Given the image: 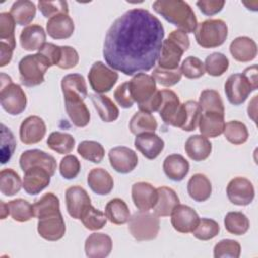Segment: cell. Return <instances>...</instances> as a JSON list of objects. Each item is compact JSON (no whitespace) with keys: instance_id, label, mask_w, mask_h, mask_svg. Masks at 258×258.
Here are the masks:
<instances>
[{"instance_id":"cell-1","label":"cell","mask_w":258,"mask_h":258,"mask_svg":"<svg viewBox=\"0 0 258 258\" xmlns=\"http://www.w3.org/2000/svg\"><path fill=\"white\" fill-rule=\"evenodd\" d=\"M164 28L160 20L143 8H132L112 23L103 56L113 70L126 76L148 72L160 55Z\"/></svg>"},{"instance_id":"cell-2","label":"cell","mask_w":258,"mask_h":258,"mask_svg":"<svg viewBox=\"0 0 258 258\" xmlns=\"http://www.w3.org/2000/svg\"><path fill=\"white\" fill-rule=\"evenodd\" d=\"M152 7L166 21L185 33H194L198 20L188 3L181 0H156Z\"/></svg>"},{"instance_id":"cell-3","label":"cell","mask_w":258,"mask_h":258,"mask_svg":"<svg viewBox=\"0 0 258 258\" xmlns=\"http://www.w3.org/2000/svg\"><path fill=\"white\" fill-rule=\"evenodd\" d=\"M189 47L187 33L180 29L171 31L166 39H163L158 67L165 70H175L178 68L182 54Z\"/></svg>"},{"instance_id":"cell-4","label":"cell","mask_w":258,"mask_h":258,"mask_svg":"<svg viewBox=\"0 0 258 258\" xmlns=\"http://www.w3.org/2000/svg\"><path fill=\"white\" fill-rule=\"evenodd\" d=\"M0 102L4 111L12 116L21 114L27 104L24 91L4 73L0 75Z\"/></svg>"},{"instance_id":"cell-5","label":"cell","mask_w":258,"mask_h":258,"mask_svg":"<svg viewBox=\"0 0 258 258\" xmlns=\"http://www.w3.org/2000/svg\"><path fill=\"white\" fill-rule=\"evenodd\" d=\"M48 60L40 53L28 54L18 63L20 83L26 87H35L44 82V75L50 68Z\"/></svg>"},{"instance_id":"cell-6","label":"cell","mask_w":258,"mask_h":258,"mask_svg":"<svg viewBox=\"0 0 258 258\" xmlns=\"http://www.w3.org/2000/svg\"><path fill=\"white\" fill-rule=\"evenodd\" d=\"M197 43L203 48H214L221 46L228 37V26L222 19H207L195 30Z\"/></svg>"},{"instance_id":"cell-7","label":"cell","mask_w":258,"mask_h":258,"mask_svg":"<svg viewBox=\"0 0 258 258\" xmlns=\"http://www.w3.org/2000/svg\"><path fill=\"white\" fill-rule=\"evenodd\" d=\"M159 228L158 216L149 211L136 212L129 219V232L139 242L155 239L158 235Z\"/></svg>"},{"instance_id":"cell-8","label":"cell","mask_w":258,"mask_h":258,"mask_svg":"<svg viewBox=\"0 0 258 258\" xmlns=\"http://www.w3.org/2000/svg\"><path fill=\"white\" fill-rule=\"evenodd\" d=\"M258 85L253 84L244 74H233L225 83V94L228 101L235 106L243 104L249 95L257 90Z\"/></svg>"},{"instance_id":"cell-9","label":"cell","mask_w":258,"mask_h":258,"mask_svg":"<svg viewBox=\"0 0 258 258\" xmlns=\"http://www.w3.org/2000/svg\"><path fill=\"white\" fill-rule=\"evenodd\" d=\"M118 78V74L102 61L94 62L88 74L90 86L97 94L109 92L117 83Z\"/></svg>"},{"instance_id":"cell-10","label":"cell","mask_w":258,"mask_h":258,"mask_svg":"<svg viewBox=\"0 0 258 258\" xmlns=\"http://www.w3.org/2000/svg\"><path fill=\"white\" fill-rule=\"evenodd\" d=\"M128 84L131 96L138 106L146 103L157 91L155 80L145 73L134 75Z\"/></svg>"},{"instance_id":"cell-11","label":"cell","mask_w":258,"mask_h":258,"mask_svg":"<svg viewBox=\"0 0 258 258\" xmlns=\"http://www.w3.org/2000/svg\"><path fill=\"white\" fill-rule=\"evenodd\" d=\"M19 165L23 172L31 167H41L47 170L51 176L56 170L55 158L40 149H29L22 152L19 158Z\"/></svg>"},{"instance_id":"cell-12","label":"cell","mask_w":258,"mask_h":258,"mask_svg":"<svg viewBox=\"0 0 258 258\" xmlns=\"http://www.w3.org/2000/svg\"><path fill=\"white\" fill-rule=\"evenodd\" d=\"M229 201L237 206L250 205L255 197V189L252 182L245 177H235L227 185Z\"/></svg>"},{"instance_id":"cell-13","label":"cell","mask_w":258,"mask_h":258,"mask_svg":"<svg viewBox=\"0 0 258 258\" xmlns=\"http://www.w3.org/2000/svg\"><path fill=\"white\" fill-rule=\"evenodd\" d=\"M37 232L47 241L60 240L66 234V224L60 212L47 215L38 219Z\"/></svg>"},{"instance_id":"cell-14","label":"cell","mask_w":258,"mask_h":258,"mask_svg":"<svg viewBox=\"0 0 258 258\" xmlns=\"http://www.w3.org/2000/svg\"><path fill=\"white\" fill-rule=\"evenodd\" d=\"M108 156L113 169L122 174L131 172L138 164L136 152L126 146L113 147L110 149Z\"/></svg>"},{"instance_id":"cell-15","label":"cell","mask_w":258,"mask_h":258,"mask_svg":"<svg viewBox=\"0 0 258 258\" xmlns=\"http://www.w3.org/2000/svg\"><path fill=\"white\" fill-rule=\"evenodd\" d=\"M63 99L66 111L72 123L79 128L86 127L90 122L91 115L84 103V99L73 93L63 94Z\"/></svg>"},{"instance_id":"cell-16","label":"cell","mask_w":258,"mask_h":258,"mask_svg":"<svg viewBox=\"0 0 258 258\" xmlns=\"http://www.w3.org/2000/svg\"><path fill=\"white\" fill-rule=\"evenodd\" d=\"M170 216L173 229L183 234L192 232L200 221L198 213L186 205L178 204Z\"/></svg>"},{"instance_id":"cell-17","label":"cell","mask_w":258,"mask_h":258,"mask_svg":"<svg viewBox=\"0 0 258 258\" xmlns=\"http://www.w3.org/2000/svg\"><path fill=\"white\" fill-rule=\"evenodd\" d=\"M66 205L69 215L76 220H80L84 212L92 204L86 189L79 185H74L66 190Z\"/></svg>"},{"instance_id":"cell-18","label":"cell","mask_w":258,"mask_h":258,"mask_svg":"<svg viewBox=\"0 0 258 258\" xmlns=\"http://www.w3.org/2000/svg\"><path fill=\"white\" fill-rule=\"evenodd\" d=\"M131 194L134 206L139 211H149L153 209L158 199L157 189L152 184L145 181L135 182L132 185Z\"/></svg>"},{"instance_id":"cell-19","label":"cell","mask_w":258,"mask_h":258,"mask_svg":"<svg viewBox=\"0 0 258 258\" xmlns=\"http://www.w3.org/2000/svg\"><path fill=\"white\" fill-rule=\"evenodd\" d=\"M46 133L44 121L38 116H29L24 119L19 128V137L24 144H34L41 141Z\"/></svg>"},{"instance_id":"cell-20","label":"cell","mask_w":258,"mask_h":258,"mask_svg":"<svg viewBox=\"0 0 258 258\" xmlns=\"http://www.w3.org/2000/svg\"><path fill=\"white\" fill-rule=\"evenodd\" d=\"M160 92L162 100L158 110L159 116L165 124L176 127L181 103L173 91L161 90Z\"/></svg>"},{"instance_id":"cell-21","label":"cell","mask_w":258,"mask_h":258,"mask_svg":"<svg viewBox=\"0 0 258 258\" xmlns=\"http://www.w3.org/2000/svg\"><path fill=\"white\" fill-rule=\"evenodd\" d=\"M135 148L147 159H155L164 148V141L154 132H144L136 135Z\"/></svg>"},{"instance_id":"cell-22","label":"cell","mask_w":258,"mask_h":258,"mask_svg":"<svg viewBox=\"0 0 258 258\" xmlns=\"http://www.w3.org/2000/svg\"><path fill=\"white\" fill-rule=\"evenodd\" d=\"M50 177L51 175L44 168L31 167L24 171L22 187L28 195H38L49 184Z\"/></svg>"},{"instance_id":"cell-23","label":"cell","mask_w":258,"mask_h":258,"mask_svg":"<svg viewBox=\"0 0 258 258\" xmlns=\"http://www.w3.org/2000/svg\"><path fill=\"white\" fill-rule=\"evenodd\" d=\"M113 242L110 236L104 233H93L85 242V253L89 258H104L110 255Z\"/></svg>"},{"instance_id":"cell-24","label":"cell","mask_w":258,"mask_h":258,"mask_svg":"<svg viewBox=\"0 0 258 258\" xmlns=\"http://www.w3.org/2000/svg\"><path fill=\"white\" fill-rule=\"evenodd\" d=\"M225 125L224 114L216 112H202L198 124L201 134L207 138H215L223 134Z\"/></svg>"},{"instance_id":"cell-25","label":"cell","mask_w":258,"mask_h":258,"mask_svg":"<svg viewBox=\"0 0 258 258\" xmlns=\"http://www.w3.org/2000/svg\"><path fill=\"white\" fill-rule=\"evenodd\" d=\"M75 30V24L69 14H57L48 19L46 32L53 39L70 38Z\"/></svg>"},{"instance_id":"cell-26","label":"cell","mask_w":258,"mask_h":258,"mask_svg":"<svg viewBox=\"0 0 258 258\" xmlns=\"http://www.w3.org/2000/svg\"><path fill=\"white\" fill-rule=\"evenodd\" d=\"M230 52L237 61L248 62L256 57L257 44L248 36H239L231 42Z\"/></svg>"},{"instance_id":"cell-27","label":"cell","mask_w":258,"mask_h":258,"mask_svg":"<svg viewBox=\"0 0 258 258\" xmlns=\"http://www.w3.org/2000/svg\"><path fill=\"white\" fill-rule=\"evenodd\" d=\"M19 40L20 45L24 50H38L45 43L46 34L42 26L38 24H31L22 29Z\"/></svg>"},{"instance_id":"cell-28","label":"cell","mask_w":258,"mask_h":258,"mask_svg":"<svg viewBox=\"0 0 258 258\" xmlns=\"http://www.w3.org/2000/svg\"><path fill=\"white\" fill-rule=\"evenodd\" d=\"M201 115L202 109L198 102L189 100L182 103L180 105L177 128H180L184 131L196 130Z\"/></svg>"},{"instance_id":"cell-29","label":"cell","mask_w":258,"mask_h":258,"mask_svg":"<svg viewBox=\"0 0 258 258\" xmlns=\"http://www.w3.org/2000/svg\"><path fill=\"white\" fill-rule=\"evenodd\" d=\"M162 168L169 179L173 181H181L189 171V163L182 155L173 153L166 156Z\"/></svg>"},{"instance_id":"cell-30","label":"cell","mask_w":258,"mask_h":258,"mask_svg":"<svg viewBox=\"0 0 258 258\" xmlns=\"http://www.w3.org/2000/svg\"><path fill=\"white\" fill-rule=\"evenodd\" d=\"M184 150L187 156L194 161H203L210 156L212 152V143L202 134L191 135L185 141Z\"/></svg>"},{"instance_id":"cell-31","label":"cell","mask_w":258,"mask_h":258,"mask_svg":"<svg viewBox=\"0 0 258 258\" xmlns=\"http://www.w3.org/2000/svg\"><path fill=\"white\" fill-rule=\"evenodd\" d=\"M90 188L99 196L109 195L114 187V180L111 174L103 168H93L87 177Z\"/></svg>"},{"instance_id":"cell-32","label":"cell","mask_w":258,"mask_h":258,"mask_svg":"<svg viewBox=\"0 0 258 258\" xmlns=\"http://www.w3.org/2000/svg\"><path fill=\"white\" fill-rule=\"evenodd\" d=\"M158 199L153 208L154 213L158 217L170 216L174 208L179 204V198L176 192L167 186L157 187Z\"/></svg>"},{"instance_id":"cell-33","label":"cell","mask_w":258,"mask_h":258,"mask_svg":"<svg viewBox=\"0 0 258 258\" xmlns=\"http://www.w3.org/2000/svg\"><path fill=\"white\" fill-rule=\"evenodd\" d=\"M187 192L194 201L205 202L211 197L212 183L205 174L196 173L187 182Z\"/></svg>"},{"instance_id":"cell-34","label":"cell","mask_w":258,"mask_h":258,"mask_svg":"<svg viewBox=\"0 0 258 258\" xmlns=\"http://www.w3.org/2000/svg\"><path fill=\"white\" fill-rule=\"evenodd\" d=\"M90 99L103 122L110 123L118 119L119 109L109 97L102 94H92Z\"/></svg>"},{"instance_id":"cell-35","label":"cell","mask_w":258,"mask_h":258,"mask_svg":"<svg viewBox=\"0 0 258 258\" xmlns=\"http://www.w3.org/2000/svg\"><path fill=\"white\" fill-rule=\"evenodd\" d=\"M105 215L107 219L116 225H123L129 222L131 217L127 204L119 198L109 201L105 208Z\"/></svg>"},{"instance_id":"cell-36","label":"cell","mask_w":258,"mask_h":258,"mask_svg":"<svg viewBox=\"0 0 258 258\" xmlns=\"http://www.w3.org/2000/svg\"><path fill=\"white\" fill-rule=\"evenodd\" d=\"M9 13L12 15L16 24L23 26L29 24L34 19L36 7L32 1L17 0L12 4Z\"/></svg>"},{"instance_id":"cell-37","label":"cell","mask_w":258,"mask_h":258,"mask_svg":"<svg viewBox=\"0 0 258 258\" xmlns=\"http://www.w3.org/2000/svg\"><path fill=\"white\" fill-rule=\"evenodd\" d=\"M129 129L134 135L144 132H154L157 129V122L152 114L138 111L132 116L129 122Z\"/></svg>"},{"instance_id":"cell-38","label":"cell","mask_w":258,"mask_h":258,"mask_svg":"<svg viewBox=\"0 0 258 258\" xmlns=\"http://www.w3.org/2000/svg\"><path fill=\"white\" fill-rule=\"evenodd\" d=\"M224 225L230 234L236 236L246 234L250 228L249 219L242 212H229L225 216Z\"/></svg>"},{"instance_id":"cell-39","label":"cell","mask_w":258,"mask_h":258,"mask_svg":"<svg viewBox=\"0 0 258 258\" xmlns=\"http://www.w3.org/2000/svg\"><path fill=\"white\" fill-rule=\"evenodd\" d=\"M47 146L59 154L70 153L75 147V138L64 132L54 131L49 134L46 140Z\"/></svg>"},{"instance_id":"cell-40","label":"cell","mask_w":258,"mask_h":258,"mask_svg":"<svg viewBox=\"0 0 258 258\" xmlns=\"http://www.w3.org/2000/svg\"><path fill=\"white\" fill-rule=\"evenodd\" d=\"M22 181L17 172L11 168L2 169L0 172V191L6 197H12L19 192Z\"/></svg>"},{"instance_id":"cell-41","label":"cell","mask_w":258,"mask_h":258,"mask_svg":"<svg viewBox=\"0 0 258 258\" xmlns=\"http://www.w3.org/2000/svg\"><path fill=\"white\" fill-rule=\"evenodd\" d=\"M202 112H216L225 115V108L220 94L211 89L204 90L199 99Z\"/></svg>"},{"instance_id":"cell-42","label":"cell","mask_w":258,"mask_h":258,"mask_svg":"<svg viewBox=\"0 0 258 258\" xmlns=\"http://www.w3.org/2000/svg\"><path fill=\"white\" fill-rule=\"evenodd\" d=\"M9 208V213L11 218L16 222H27L31 220L34 215L33 205L28 203L26 200L23 199H16L12 200L9 203H7Z\"/></svg>"},{"instance_id":"cell-43","label":"cell","mask_w":258,"mask_h":258,"mask_svg":"<svg viewBox=\"0 0 258 258\" xmlns=\"http://www.w3.org/2000/svg\"><path fill=\"white\" fill-rule=\"evenodd\" d=\"M77 151L84 159L93 163H100L105 156L103 145L94 140H84L80 142Z\"/></svg>"},{"instance_id":"cell-44","label":"cell","mask_w":258,"mask_h":258,"mask_svg":"<svg viewBox=\"0 0 258 258\" xmlns=\"http://www.w3.org/2000/svg\"><path fill=\"white\" fill-rule=\"evenodd\" d=\"M62 94L73 93L81 96L84 100L88 97L87 84L84 77L80 74H69L61 79Z\"/></svg>"},{"instance_id":"cell-45","label":"cell","mask_w":258,"mask_h":258,"mask_svg":"<svg viewBox=\"0 0 258 258\" xmlns=\"http://www.w3.org/2000/svg\"><path fill=\"white\" fill-rule=\"evenodd\" d=\"M34 215L37 219L60 212L59 200L53 192H47L33 204Z\"/></svg>"},{"instance_id":"cell-46","label":"cell","mask_w":258,"mask_h":258,"mask_svg":"<svg viewBox=\"0 0 258 258\" xmlns=\"http://www.w3.org/2000/svg\"><path fill=\"white\" fill-rule=\"evenodd\" d=\"M224 135L230 143L235 145H240L247 141L249 133L244 123L237 120H233L226 123L225 129H224Z\"/></svg>"},{"instance_id":"cell-47","label":"cell","mask_w":258,"mask_h":258,"mask_svg":"<svg viewBox=\"0 0 258 258\" xmlns=\"http://www.w3.org/2000/svg\"><path fill=\"white\" fill-rule=\"evenodd\" d=\"M205 71L213 77H220L229 68L228 57L221 52H213L205 59Z\"/></svg>"},{"instance_id":"cell-48","label":"cell","mask_w":258,"mask_h":258,"mask_svg":"<svg viewBox=\"0 0 258 258\" xmlns=\"http://www.w3.org/2000/svg\"><path fill=\"white\" fill-rule=\"evenodd\" d=\"M80 220L82 221L85 228L91 231L101 230L102 228H104V226H106L107 223L106 215L100 210L94 208L92 205L88 207Z\"/></svg>"},{"instance_id":"cell-49","label":"cell","mask_w":258,"mask_h":258,"mask_svg":"<svg viewBox=\"0 0 258 258\" xmlns=\"http://www.w3.org/2000/svg\"><path fill=\"white\" fill-rule=\"evenodd\" d=\"M15 20L8 12L0 13V41L9 44L11 47H16L15 41Z\"/></svg>"},{"instance_id":"cell-50","label":"cell","mask_w":258,"mask_h":258,"mask_svg":"<svg viewBox=\"0 0 258 258\" xmlns=\"http://www.w3.org/2000/svg\"><path fill=\"white\" fill-rule=\"evenodd\" d=\"M219 232L220 226L215 220L202 218L191 233L197 239L201 241H208L215 238Z\"/></svg>"},{"instance_id":"cell-51","label":"cell","mask_w":258,"mask_h":258,"mask_svg":"<svg viewBox=\"0 0 258 258\" xmlns=\"http://www.w3.org/2000/svg\"><path fill=\"white\" fill-rule=\"evenodd\" d=\"M241 254V245L232 239H223L214 247L215 258H239Z\"/></svg>"},{"instance_id":"cell-52","label":"cell","mask_w":258,"mask_h":258,"mask_svg":"<svg viewBox=\"0 0 258 258\" xmlns=\"http://www.w3.org/2000/svg\"><path fill=\"white\" fill-rule=\"evenodd\" d=\"M151 76L159 85L164 87H171L176 85L181 80L182 75L178 68L175 70H165L157 67L153 70Z\"/></svg>"},{"instance_id":"cell-53","label":"cell","mask_w":258,"mask_h":258,"mask_svg":"<svg viewBox=\"0 0 258 258\" xmlns=\"http://www.w3.org/2000/svg\"><path fill=\"white\" fill-rule=\"evenodd\" d=\"M16 147L13 133L4 124L1 125V163L5 164L10 160Z\"/></svg>"},{"instance_id":"cell-54","label":"cell","mask_w":258,"mask_h":258,"mask_svg":"<svg viewBox=\"0 0 258 258\" xmlns=\"http://www.w3.org/2000/svg\"><path fill=\"white\" fill-rule=\"evenodd\" d=\"M181 75L187 79H199L205 74L204 62L196 56H187L179 68Z\"/></svg>"},{"instance_id":"cell-55","label":"cell","mask_w":258,"mask_h":258,"mask_svg":"<svg viewBox=\"0 0 258 258\" xmlns=\"http://www.w3.org/2000/svg\"><path fill=\"white\" fill-rule=\"evenodd\" d=\"M81 170V163L77 156L68 154L59 163V172L64 179H74L78 176Z\"/></svg>"},{"instance_id":"cell-56","label":"cell","mask_w":258,"mask_h":258,"mask_svg":"<svg viewBox=\"0 0 258 258\" xmlns=\"http://www.w3.org/2000/svg\"><path fill=\"white\" fill-rule=\"evenodd\" d=\"M38 9L46 18H51L57 14H68L69 6L67 1H38Z\"/></svg>"},{"instance_id":"cell-57","label":"cell","mask_w":258,"mask_h":258,"mask_svg":"<svg viewBox=\"0 0 258 258\" xmlns=\"http://www.w3.org/2000/svg\"><path fill=\"white\" fill-rule=\"evenodd\" d=\"M79 62V53L72 46H61V54L57 67L62 70H69L75 68Z\"/></svg>"},{"instance_id":"cell-58","label":"cell","mask_w":258,"mask_h":258,"mask_svg":"<svg viewBox=\"0 0 258 258\" xmlns=\"http://www.w3.org/2000/svg\"><path fill=\"white\" fill-rule=\"evenodd\" d=\"M114 98L118 105H120L124 109H129L133 106L134 100L131 96L128 82H125L117 87L114 92Z\"/></svg>"},{"instance_id":"cell-59","label":"cell","mask_w":258,"mask_h":258,"mask_svg":"<svg viewBox=\"0 0 258 258\" xmlns=\"http://www.w3.org/2000/svg\"><path fill=\"white\" fill-rule=\"evenodd\" d=\"M38 53L42 54L50 63V66H57L60 54H61V46L55 45L53 43L45 42L41 48L38 49Z\"/></svg>"},{"instance_id":"cell-60","label":"cell","mask_w":258,"mask_h":258,"mask_svg":"<svg viewBox=\"0 0 258 258\" xmlns=\"http://www.w3.org/2000/svg\"><path fill=\"white\" fill-rule=\"evenodd\" d=\"M225 5V1L220 0H201L197 2V6L205 15L212 16L219 13Z\"/></svg>"},{"instance_id":"cell-61","label":"cell","mask_w":258,"mask_h":258,"mask_svg":"<svg viewBox=\"0 0 258 258\" xmlns=\"http://www.w3.org/2000/svg\"><path fill=\"white\" fill-rule=\"evenodd\" d=\"M161 100H162L161 92L157 90L155 92V94L146 103L138 106L139 111L147 112V113H150V114L153 113V112H158L160 104H161Z\"/></svg>"},{"instance_id":"cell-62","label":"cell","mask_w":258,"mask_h":258,"mask_svg":"<svg viewBox=\"0 0 258 258\" xmlns=\"http://www.w3.org/2000/svg\"><path fill=\"white\" fill-rule=\"evenodd\" d=\"M14 48L9 44L0 41V67L3 68L11 61Z\"/></svg>"},{"instance_id":"cell-63","label":"cell","mask_w":258,"mask_h":258,"mask_svg":"<svg viewBox=\"0 0 258 258\" xmlns=\"http://www.w3.org/2000/svg\"><path fill=\"white\" fill-rule=\"evenodd\" d=\"M0 206H1V211H0V217L1 219H5L8 215H10L9 213V208L8 205L5 204L3 201H0Z\"/></svg>"}]
</instances>
